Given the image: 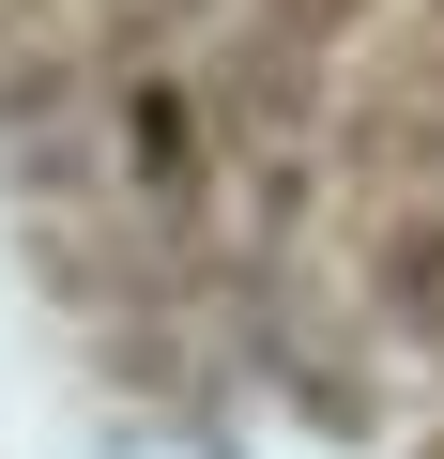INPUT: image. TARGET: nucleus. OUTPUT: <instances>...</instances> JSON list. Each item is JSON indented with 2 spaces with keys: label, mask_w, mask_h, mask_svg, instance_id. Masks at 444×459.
Returning <instances> with one entry per match:
<instances>
[{
  "label": "nucleus",
  "mask_w": 444,
  "mask_h": 459,
  "mask_svg": "<svg viewBox=\"0 0 444 459\" xmlns=\"http://www.w3.org/2000/svg\"><path fill=\"white\" fill-rule=\"evenodd\" d=\"M0 261L169 429L444 459V0H0Z\"/></svg>",
  "instance_id": "1"
}]
</instances>
